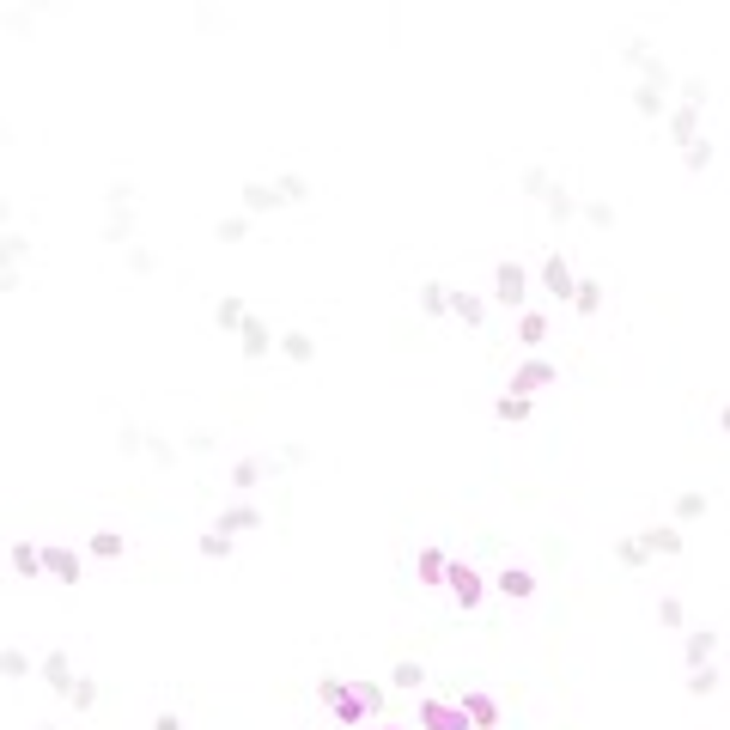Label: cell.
<instances>
[{"label": "cell", "mask_w": 730, "mask_h": 730, "mask_svg": "<svg viewBox=\"0 0 730 730\" xmlns=\"http://www.w3.org/2000/svg\"><path fill=\"white\" fill-rule=\"evenodd\" d=\"M445 584H451V597H457V609L469 615V609H481V597H487V578L469 566V560H451L445 566Z\"/></svg>", "instance_id": "6da1fadb"}, {"label": "cell", "mask_w": 730, "mask_h": 730, "mask_svg": "<svg viewBox=\"0 0 730 730\" xmlns=\"http://www.w3.org/2000/svg\"><path fill=\"white\" fill-rule=\"evenodd\" d=\"M317 700H323L341 724H359V718H365V706H359L353 682H341V676H317Z\"/></svg>", "instance_id": "7a4b0ae2"}, {"label": "cell", "mask_w": 730, "mask_h": 730, "mask_svg": "<svg viewBox=\"0 0 730 730\" xmlns=\"http://www.w3.org/2000/svg\"><path fill=\"white\" fill-rule=\"evenodd\" d=\"M493 299L511 305V311H524V299H530V268L524 262H499L493 268Z\"/></svg>", "instance_id": "3957f363"}, {"label": "cell", "mask_w": 730, "mask_h": 730, "mask_svg": "<svg viewBox=\"0 0 730 730\" xmlns=\"http://www.w3.org/2000/svg\"><path fill=\"white\" fill-rule=\"evenodd\" d=\"M43 572H49L55 584H86V554H80V548L49 542V548H43Z\"/></svg>", "instance_id": "277c9868"}, {"label": "cell", "mask_w": 730, "mask_h": 730, "mask_svg": "<svg viewBox=\"0 0 730 730\" xmlns=\"http://www.w3.org/2000/svg\"><path fill=\"white\" fill-rule=\"evenodd\" d=\"M420 730H475L457 700H420Z\"/></svg>", "instance_id": "5b68a950"}, {"label": "cell", "mask_w": 730, "mask_h": 730, "mask_svg": "<svg viewBox=\"0 0 730 730\" xmlns=\"http://www.w3.org/2000/svg\"><path fill=\"white\" fill-rule=\"evenodd\" d=\"M536 280H542V292H548V299L572 305V286H578V274H572V262H566V256H548V262L536 268Z\"/></svg>", "instance_id": "8992f818"}, {"label": "cell", "mask_w": 730, "mask_h": 730, "mask_svg": "<svg viewBox=\"0 0 730 730\" xmlns=\"http://www.w3.org/2000/svg\"><path fill=\"white\" fill-rule=\"evenodd\" d=\"M548 384H554V365L536 359V353L518 365V372H511V396H530V402H536V390H548Z\"/></svg>", "instance_id": "52a82bcc"}, {"label": "cell", "mask_w": 730, "mask_h": 730, "mask_svg": "<svg viewBox=\"0 0 730 730\" xmlns=\"http://www.w3.org/2000/svg\"><path fill=\"white\" fill-rule=\"evenodd\" d=\"M37 676L49 682V694H61V700H67V688H73V676H80V670H73V657H67V651H49L43 664H37Z\"/></svg>", "instance_id": "ba28073f"}, {"label": "cell", "mask_w": 730, "mask_h": 730, "mask_svg": "<svg viewBox=\"0 0 730 730\" xmlns=\"http://www.w3.org/2000/svg\"><path fill=\"white\" fill-rule=\"evenodd\" d=\"M213 530H219V536H250V530H262V511H256V505H226V511L213 518Z\"/></svg>", "instance_id": "9c48e42d"}, {"label": "cell", "mask_w": 730, "mask_h": 730, "mask_svg": "<svg viewBox=\"0 0 730 730\" xmlns=\"http://www.w3.org/2000/svg\"><path fill=\"white\" fill-rule=\"evenodd\" d=\"M639 548H645L651 560H657V554H664V560L682 554V524H651V530H639Z\"/></svg>", "instance_id": "30bf717a"}, {"label": "cell", "mask_w": 730, "mask_h": 730, "mask_svg": "<svg viewBox=\"0 0 730 730\" xmlns=\"http://www.w3.org/2000/svg\"><path fill=\"white\" fill-rule=\"evenodd\" d=\"M627 61H633L639 73H645V86H651V92H664V98H670V67L657 61V55H651L645 43H633V49H627Z\"/></svg>", "instance_id": "8fae6325"}, {"label": "cell", "mask_w": 730, "mask_h": 730, "mask_svg": "<svg viewBox=\"0 0 730 730\" xmlns=\"http://www.w3.org/2000/svg\"><path fill=\"white\" fill-rule=\"evenodd\" d=\"M457 706L469 712V724H475V730H499V700H493V694H481V688H469V694H463Z\"/></svg>", "instance_id": "7c38bea8"}, {"label": "cell", "mask_w": 730, "mask_h": 730, "mask_svg": "<svg viewBox=\"0 0 730 730\" xmlns=\"http://www.w3.org/2000/svg\"><path fill=\"white\" fill-rule=\"evenodd\" d=\"M238 341H244V359H262V353H274V329L250 311L244 317V329H238Z\"/></svg>", "instance_id": "4fadbf2b"}, {"label": "cell", "mask_w": 730, "mask_h": 730, "mask_svg": "<svg viewBox=\"0 0 730 730\" xmlns=\"http://www.w3.org/2000/svg\"><path fill=\"white\" fill-rule=\"evenodd\" d=\"M572 311H578V317H597V311H603V280H597V274H584V280L572 286Z\"/></svg>", "instance_id": "5bb4252c"}, {"label": "cell", "mask_w": 730, "mask_h": 730, "mask_svg": "<svg viewBox=\"0 0 730 730\" xmlns=\"http://www.w3.org/2000/svg\"><path fill=\"white\" fill-rule=\"evenodd\" d=\"M499 591H505L511 603H530V597H536V572H524V566H505V572H499Z\"/></svg>", "instance_id": "9a60e30c"}, {"label": "cell", "mask_w": 730, "mask_h": 730, "mask_svg": "<svg viewBox=\"0 0 730 730\" xmlns=\"http://www.w3.org/2000/svg\"><path fill=\"white\" fill-rule=\"evenodd\" d=\"M274 347H280L292 365H311V359H317V341H311L305 329H286V335H274Z\"/></svg>", "instance_id": "2e32d148"}, {"label": "cell", "mask_w": 730, "mask_h": 730, "mask_svg": "<svg viewBox=\"0 0 730 730\" xmlns=\"http://www.w3.org/2000/svg\"><path fill=\"white\" fill-rule=\"evenodd\" d=\"M712 651H718V633H712V627H700V633H688V645H682V664H688V670H700V664H712Z\"/></svg>", "instance_id": "e0dca14e"}, {"label": "cell", "mask_w": 730, "mask_h": 730, "mask_svg": "<svg viewBox=\"0 0 730 730\" xmlns=\"http://www.w3.org/2000/svg\"><path fill=\"white\" fill-rule=\"evenodd\" d=\"M244 317H250V305L238 299V292H226V299H219V305H213V323H219V329H226V335H238V329H244Z\"/></svg>", "instance_id": "ac0fdd59"}, {"label": "cell", "mask_w": 730, "mask_h": 730, "mask_svg": "<svg viewBox=\"0 0 730 730\" xmlns=\"http://www.w3.org/2000/svg\"><path fill=\"white\" fill-rule=\"evenodd\" d=\"M445 566H451V554H445V548H420V554H414L420 584H445Z\"/></svg>", "instance_id": "d6986e66"}, {"label": "cell", "mask_w": 730, "mask_h": 730, "mask_svg": "<svg viewBox=\"0 0 730 730\" xmlns=\"http://www.w3.org/2000/svg\"><path fill=\"white\" fill-rule=\"evenodd\" d=\"M670 140H676V146H694V140H700V110L676 104V110H670Z\"/></svg>", "instance_id": "ffe728a7"}, {"label": "cell", "mask_w": 730, "mask_h": 730, "mask_svg": "<svg viewBox=\"0 0 730 730\" xmlns=\"http://www.w3.org/2000/svg\"><path fill=\"white\" fill-rule=\"evenodd\" d=\"M7 560H13V572H19L25 584H31V578H43V548H37V542H13V554H7Z\"/></svg>", "instance_id": "44dd1931"}, {"label": "cell", "mask_w": 730, "mask_h": 730, "mask_svg": "<svg viewBox=\"0 0 730 730\" xmlns=\"http://www.w3.org/2000/svg\"><path fill=\"white\" fill-rule=\"evenodd\" d=\"M530 414H536L530 396H499V402H493V420H499V426H524Z\"/></svg>", "instance_id": "7402d4cb"}, {"label": "cell", "mask_w": 730, "mask_h": 730, "mask_svg": "<svg viewBox=\"0 0 730 730\" xmlns=\"http://www.w3.org/2000/svg\"><path fill=\"white\" fill-rule=\"evenodd\" d=\"M451 317L469 323V329H481V323H487V305L475 299V292H451Z\"/></svg>", "instance_id": "603a6c76"}, {"label": "cell", "mask_w": 730, "mask_h": 730, "mask_svg": "<svg viewBox=\"0 0 730 730\" xmlns=\"http://www.w3.org/2000/svg\"><path fill=\"white\" fill-rule=\"evenodd\" d=\"M274 207H280L274 183H244V219H250V213H274Z\"/></svg>", "instance_id": "cb8c5ba5"}, {"label": "cell", "mask_w": 730, "mask_h": 730, "mask_svg": "<svg viewBox=\"0 0 730 730\" xmlns=\"http://www.w3.org/2000/svg\"><path fill=\"white\" fill-rule=\"evenodd\" d=\"M31 256V238H19V232H7L0 238V274H19V262Z\"/></svg>", "instance_id": "d4e9b609"}, {"label": "cell", "mask_w": 730, "mask_h": 730, "mask_svg": "<svg viewBox=\"0 0 730 730\" xmlns=\"http://www.w3.org/2000/svg\"><path fill=\"white\" fill-rule=\"evenodd\" d=\"M420 311H426V317H451V286L426 280V286H420Z\"/></svg>", "instance_id": "484cf974"}, {"label": "cell", "mask_w": 730, "mask_h": 730, "mask_svg": "<svg viewBox=\"0 0 730 730\" xmlns=\"http://www.w3.org/2000/svg\"><path fill=\"white\" fill-rule=\"evenodd\" d=\"M426 682V664H420V657H402V664L390 670V688H402V694H414Z\"/></svg>", "instance_id": "4316f807"}, {"label": "cell", "mask_w": 730, "mask_h": 730, "mask_svg": "<svg viewBox=\"0 0 730 730\" xmlns=\"http://www.w3.org/2000/svg\"><path fill=\"white\" fill-rule=\"evenodd\" d=\"M67 706H73V712H92V706H98V676H73Z\"/></svg>", "instance_id": "83f0119b"}, {"label": "cell", "mask_w": 730, "mask_h": 730, "mask_svg": "<svg viewBox=\"0 0 730 730\" xmlns=\"http://www.w3.org/2000/svg\"><path fill=\"white\" fill-rule=\"evenodd\" d=\"M274 195H280V201H311V177L280 171V177H274Z\"/></svg>", "instance_id": "f1b7e54d"}, {"label": "cell", "mask_w": 730, "mask_h": 730, "mask_svg": "<svg viewBox=\"0 0 730 730\" xmlns=\"http://www.w3.org/2000/svg\"><path fill=\"white\" fill-rule=\"evenodd\" d=\"M542 207H548V219H572V213H578V201H572V189H560V183H548V195H542Z\"/></svg>", "instance_id": "f546056e"}, {"label": "cell", "mask_w": 730, "mask_h": 730, "mask_svg": "<svg viewBox=\"0 0 730 730\" xmlns=\"http://www.w3.org/2000/svg\"><path fill=\"white\" fill-rule=\"evenodd\" d=\"M122 548H128V542H122L116 530H98V536L86 542V554H92V560H122Z\"/></svg>", "instance_id": "4dcf8cb0"}, {"label": "cell", "mask_w": 730, "mask_h": 730, "mask_svg": "<svg viewBox=\"0 0 730 730\" xmlns=\"http://www.w3.org/2000/svg\"><path fill=\"white\" fill-rule=\"evenodd\" d=\"M718 682H724V676H718V664H700V670H688V694H694V700L718 694Z\"/></svg>", "instance_id": "1f68e13d"}, {"label": "cell", "mask_w": 730, "mask_h": 730, "mask_svg": "<svg viewBox=\"0 0 730 730\" xmlns=\"http://www.w3.org/2000/svg\"><path fill=\"white\" fill-rule=\"evenodd\" d=\"M700 518H706V493H694V487L676 493V524H700Z\"/></svg>", "instance_id": "d6a6232c"}, {"label": "cell", "mask_w": 730, "mask_h": 730, "mask_svg": "<svg viewBox=\"0 0 730 730\" xmlns=\"http://www.w3.org/2000/svg\"><path fill=\"white\" fill-rule=\"evenodd\" d=\"M213 238H219V244H244V238H250V219H244V213H226V219L213 226Z\"/></svg>", "instance_id": "836d02e7"}, {"label": "cell", "mask_w": 730, "mask_h": 730, "mask_svg": "<svg viewBox=\"0 0 730 730\" xmlns=\"http://www.w3.org/2000/svg\"><path fill=\"white\" fill-rule=\"evenodd\" d=\"M31 670H37V664H31V657H25V651H13V645H7V651H0V676H7V682H25Z\"/></svg>", "instance_id": "e575fe53"}, {"label": "cell", "mask_w": 730, "mask_h": 730, "mask_svg": "<svg viewBox=\"0 0 730 730\" xmlns=\"http://www.w3.org/2000/svg\"><path fill=\"white\" fill-rule=\"evenodd\" d=\"M353 694H359V706H365V718H378V712L390 706V694H384L378 682H353Z\"/></svg>", "instance_id": "d590c367"}, {"label": "cell", "mask_w": 730, "mask_h": 730, "mask_svg": "<svg viewBox=\"0 0 730 730\" xmlns=\"http://www.w3.org/2000/svg\"><path fill=\"white\" fill-rule=\"evenodd\" d=\"M518 341H530V347L548 341V317H542V311H524V317H518Z\"/></svg>", "instance_id": "8d00e7d4"}, {"label": "cell", "mask_w": 730, "mask_h": 730, "mask_svg": "<svg viewBox=\"0 0 730 730\" xmlns=\"http://www.w3.org/2000/svg\"><path fill=\"white\" fill-rule=\"evenodd\" d=\"M615 560H621V566H633V572H639V566H645V560H651V554H645V548H639V536H627V542H615Z\"/></svg>", "instance_id": "74e56055"}, {"label": "cell", "mask_w": 730, "mask_h": 730, "mask_svg": "<svg viewBox=\"0 0 730 730\" xmlns=\"http://www.w3.org/2000/svg\"><path fill=\"white\" fill-rule=\"evenodd\" d=\"M584 219H591L597 232H609V226H615V207H609V201H584Z\"/></svg>", "instance_id": "f35d334b"}, {"label": "cell", "mask_w": 730, "mask_h": 730, "mask_svg": "<svg viewBox=\"0 0 730 730\" xmlns=\"http://www.w3.org/2000/svg\"><path fill=\"white\" fill-rule=\"evenodd\" d=\"M633 104H639V116H664V92H651V86H639Z\"/></svg>", "instance_id": "ab89813d"}, {"label": "cell", "mask_w": 730, "mask_h": 730, "mask_svg": "<svg viewBox=\"0 0 730 730\" xmlns=\"http://www.w3.org/2000/svg\"><path fill=\"white\" fill-rule=\"evenodd\" d=\"M201 554H207V560H232V536H219V530L201 536Z\"/></svg>", "instance_id": "60d3db41"}, {"label": "cell", "mask_w": 730, "mask_h": 730, "mask_svg": "<svg viewBox=\"0 0 730 730\" xmlns=\"http://www.w3.org/2000/svg\"><path fill=\"white\" fill-rule=\"evenodd\" d=\"M706 165H712V140L700 134V140L688 146V171H706Z\"/></svg>", "instance_id": "b9f144b4"}, {"label": "cell", "mask_w": 730, "mask_h": 730, "mask_svg": "<svg viewBox=\"0 0 730 730\" xmlns=\"http://www.w3.org/2000/svg\"><path fill=\"white\" fill-rule=\"evenodd\" d=\"M256 481H262V463H250V457H244V463L232 469V487H256Z\"/></svg>", "instance_id": "7bdbcfd3"}, {"label": "cell", "mask_w": 730, "mask_h": 730, "mask_svg": "<svg viewBox=\"0 0 730 730\" xmlns=\"http://www.w3.org/2000/svg\"><path fill=\"white\" fill-rule=\"evenodd\" d=\"M657 621H664V627H682V597H664V603H657Z\"/></svg>", "instance_id": "ee69618b"}, {"label": "cell", "mask_w": 730, "mask_h": 730, "mask_svg": "<svg viewBox=\"0 0 730 730\" xmlns=\"http://www.w3.org/2000/svg\"><path fill=\"white\" fill-rule=\"evenodd\" d=\"M524 189H530V195H548V171L530 165V171H524Z\"/></svg>", "instance_id": "f6af8a7d"}, {"label": "cell", "mask_w": 730, "mask_h": 730, "mask_svg": "<svg viewBox=\"0 0 730 730\" xmlns=\"http://www.w3.org/2000/svg\"><path fill=\"white\" fill-rule=\"evenodd\" d=\"M134 232V219H128V207H116V219H110V238H128Z\"/></svg>", "instance_id": "bcb514c9"}, {"label": "cell", "mask_w": 730, "mask_h": 730, "mask_svg": "<svg viewBox=\"0 0 730 730\" xmlns=\"http://www.w3.org/2000/svg\"><path fill=\"white\" fill-rule=\"evenodd\" d=\"M153 730H183V718H177V712H159V718H153Z\"/></svg>", "instance_id": "7dc6e473"}, {"label": "cell", "mask_w": 730, "mask_h": 730, "mask_svg": "<svg viewBox=\"0 0 730 730\" xmlns=\"http://www.w3.org/2000/svg\"><path fill=\"white\" fill-rule=\"evenodd\" d=\"M0 292H19V274H0Z\"/></svg>", "instance_id": "c3c4849f"}, {"label": "cell", "mask_w": 730, "mask_h": 730, "mask_svg": "<svg viewBox=\"0 0 730 730\" xmlns=\"http://www.w3.org/2000/svg\"><path fill=\"white\" fill-rule=\"evenodd\" d=\"M7 219H13V207H7V195H0V232H7Z\"/></svg>", "instance_id": "681fc988"}, {"label": "cell", "mask_w": 730, "mask_h": 730, "mask_svg": "<svg viewBox=\"0 0 730 730\" xmlns=\"http://www.w3.org/2000/svg\"><path fill=\"white\" fill-rule=\"evenodd\" d=\"M718 426H724V438H730V408H724V414H718Z\"/></svg>", "instance_id": "f907efd6"}, {"label": "cell", "mask_w": 730, "mask_h": 730, "mask_svg": "<svg viewBox=\"0 0 730 730\" xmlns=\"http://www.w3.org/2000/svg\"><path fill=\"white\" fill-rule=\"evenodd\" d=\"M37 730H55V724H37Z\"/></svg>", "instance_id": "816d5d0a"}, {"label": "cell", "mask_w": 730, "mask_h": 730, "mask_svg": "<svg viewBox=\"0 0 730 730\" xmlns=\"http://www.w3.org/2000/svg\"><path fill=\"white\" fill-rule=\"evenodd\" d=\"M384 730H396V724H384Z\"/></svg>", "instance_id": "f5cc1de1"}]
</instances>
